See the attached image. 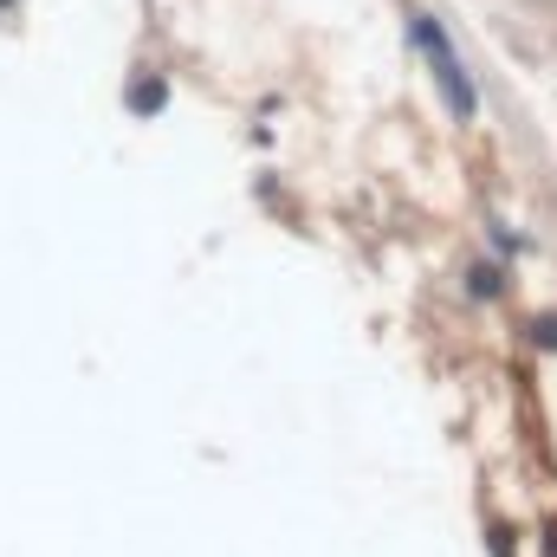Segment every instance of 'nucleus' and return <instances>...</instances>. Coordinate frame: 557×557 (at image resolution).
<instances>
[{"instance_id": "obj_1", "label": "nucleus", "mask_w": 557, "mask_h": 557, "mask_svg": "<svg viewBox=\"0 0 557 557\" xmlns=\"http://www.w3.org/2000/svg\"><path fill=\"white\" fill-rule=\"evenodd\" d=\"M409 26H416V39H421V52H428V65H434V78H441V91H447V111H454V117H473V85H467V65L454 59L441 20H434V13H416Z\"/></svg>"}, {"instance_id": "obj_2", "label": "nucleus", "mask_w": 557, "mask_h": 557, "mask_svg": "<svg viewBox=\"0 0 557 557\" xmlns=\"http://www.w3.org/2000/svg\"><path fill=\"white\" fill-rule=\"evenodd\" d=\"M473 292H486V298H493V292H499V273H493V267H480V273H473Z\"/></svg>"}]
</instances>
